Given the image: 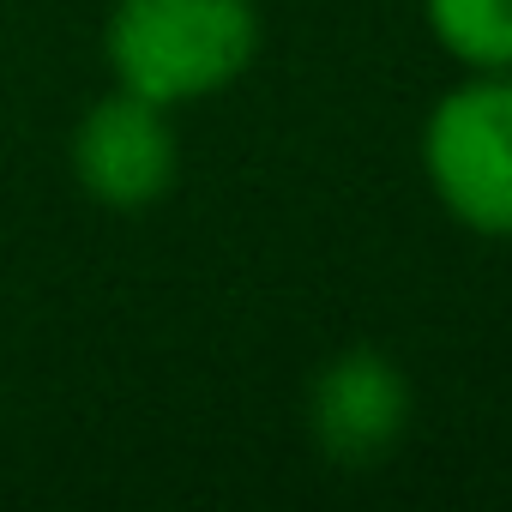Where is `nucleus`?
Here are the masks:
<instances>
[{
    "label": "nucleus",
    "instance_id": "f257e3e1",
    "mask_svg": "<svg viewBox=\"0 0 512 512\" xmlns=\"http://www.w3.org/2000/svg\"><path fill=\"white\" fill-rule=\"evenodd\" d=\"M103 49L121 91L169 109L247 73L260 49V13L253 0H115Z\"/></svg>",
    "mask_w": 512,
    "mask_h": 512
},
{
    "label": "nucleus",
    "instance_id": "f03ea898",
    "mask_svg": "<svg viewBox=\"0 0 512 512\" xmlns=\"http://www.w3.org/2000/svg\"><path fill=\"white\" fill-rule=\"evenodd\" d=\"M422 163L446 211L482 235H512V85L452 91L422 133Z\"/></svg>",
    "mask_w": 512,
    "mask_h": 512
},
{
    "label": "nucleus",
    "instance_id": "7ed1b4c3",
    "mask_svg": "<svg viewBox=\"0 0 512 512\" xmlns=\"http://www.w3.org/2000/svg\"><path fill=\"white\" fill-rule=\"evenodd\" d=\"M73 175L97 205L139 211L175 187V133L163 103L115 91L103 97L73 133Z\"/></svg>",
    "mask_w": 512,
    "mask_h": 512
},
{
    "label": "nucleus",
    "instance_id": "20e7f679",
    "mask_svg": "<svg viewBox=\"0 0 512 512\" xmlns=\"http://www.w3.org/2000/svg\"><path fill=\"white\" fill-rule=\"evenodd\" d=\"M410 428V386L380 350H350L314 380V440L332 464L368 470Z\"/></svg>",
    "mask_w": 512,
    "mask_h": 512
},
{
    "label": "nucleus",
    "instance_id": "39448f33",
    "mask_svg": "<svg viewBox=\"0 0 512 512\" xmlns=\"http://www.w3.org/2000/svg\"><path fill=\"white\" fill-rule=\"evenodd\" d=\"M434 37L470 67H512V0H428Z\"/></svg>",
    "mask_w": 512,
    "mask_h": 512
}]
</instances>
